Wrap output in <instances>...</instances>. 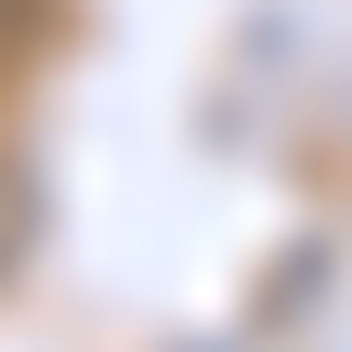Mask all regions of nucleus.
Listing matches in <instances>:
<instances>
[{
  "label": "nucleus",
  "mask_w": 352,
  "mask_h": 352,
  "mask_svg": "<svg viewBox=\"0 0 352 352\" xmlns=\"http://www.w3.org/2000/svg\"><path fill=\"white\" fill-rule=\"evenodd\" d=\"M0 13H13V0H0Z\"/></svg>",
  "instance_id": "f257e3e1"
}]
</instances>
